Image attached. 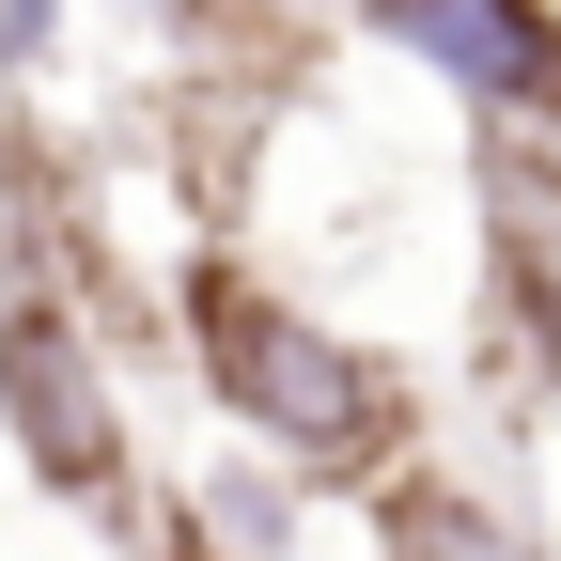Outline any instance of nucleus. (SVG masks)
<instances>
[{
    "label": "nucleus",
    "mask_w": 561,
    "mask_h": 561,
    "mask_svg": "<svg viewBox=\"0 0 561 561\" xmlns=\"http://www.w3.org/2000/svg\"><path fill=\"white\" fill-rule=\"evenodd\" d=\"M375 561H561L530 515H500L483 483H453V468H390L375 483Z\"/></svg>",
    "instance_id": "nucleus-4"
},
{
    "label": "nucleus",
    "mask_w": 561,
    "mask_h": 561,
    "mask_svg": "<svg viewBox=\"0 0 561 561\" xmlns=\"http://www.w3.org/2000/svg\"><path fill=\"white\" fill-rule=\"evenodd\" d=\"M172 343H187L203 405L250 453H280V483H312V500H375L390 468H421V375L375 359L359 328H328L312 297H280L250 250L172 265Z\"/></svg>",
    "instance_id": "nucleus-1"
},
{
    "label": "nucleus",
    "mask_w": 561,
    "mask_h": 561,
    "mask_svg": "<svg viewBox=\"0 0 561 561\" xmlns=\"http://www.w3.org/2000/svg\"><path fill=\"white\" fill-rule=\"evenodd\" d=\"M0 453H16L62 515H125L140 500L125 359L94 328V280H62L32 250V219H0Z\"/></svg>",
    "instance_id": "nucleus-2"
},
{
    "label": "nucleus",
    "mask_w": 561,
    "mask_h": 561,
    "mask_svg": "<svg viewBox=\"0 0 561 561\" xmlns=\"http://www.w3.org/2000/svg\"><path fill=\"white\" fill-rule=\"evenodd\" d=\"M375 47H405L483 140H561V0H343Z\"/></svg>",
    "instance_id": "nucleus-3"
},
{
    "label": "nucleus",
    "mask_w": 561,
    "mask_h": 561,
    "mask_svg": "<svg viewBox=\"0 0 561 561\" xmlns=\"http://www.w3.org/2000/svg\"><path fill=\"white\" fill-rule=\"evenodd\" d=\"M297 16H328V0H297Z\"/></svg>",
    "instance_id": "nucleus-6"
},
{
    "label": "nucleus",
    "mask_w": 561,
    "mask_h": 561,
    "mask_svg": "<svg viewBox=\"0 0 561 561\" xmlns=\"http://www.w3.org/2000/svg\"><path fill=\"white\" fill-rule=\"evenodd\" d=\"M140 561H234V546L203 530V500H157V530H140Z\"/></svg>",
    "instance_id": "nucleus-5"
}]
</instances>
